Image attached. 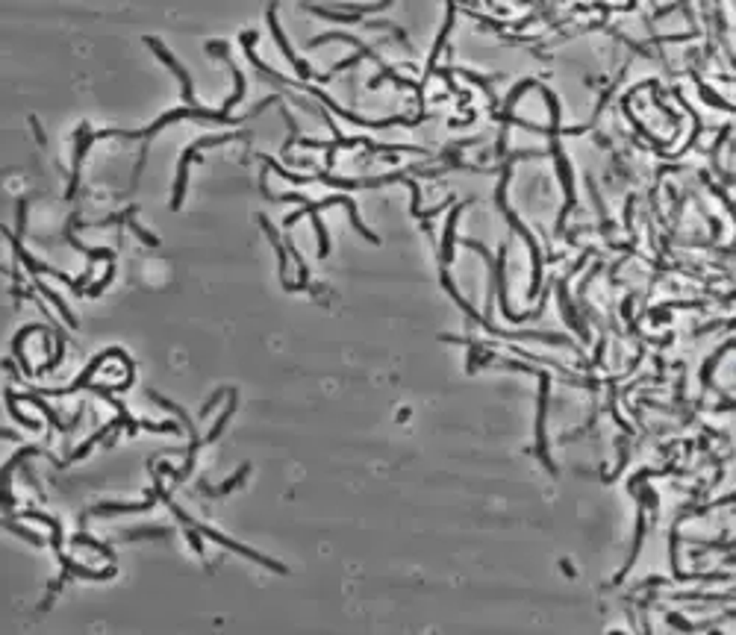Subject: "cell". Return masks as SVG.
Listing matches in <instances>:
<instances>
[{"instance_id":"6da1fadb","label":"cell","mask_w":736,"mask_h":635,"mask_svg":"<svg viewBox=\"0 0 736 635\" xmlns=\"http://www.w3.org/2000/svg\"><path fill=\"white\" fill-rule=\"evenodd\" d=\"M151 47H154V51L159 53V59L165 62V65H168V68H171L174 74H177V77H180V83H183V97H186V101H192V80H189V74H186V71H183V68L177 65V62H174V56H171V53H168V51H165V47H162V44L151 42Z\"/></svg>"},{"instance_id":"7a4b0ae2","label":"cell","mask_w":736,"mask_h":635,"mask_svg":"<svg viewBox=\"0 0 736 635\" xmlns=\"http://www.w3.org/2000/svg\"><path fill=\"white\" fill-rule=\"evenodd\" d=\"M268 21H271V30H274V35H277V44L283 47V53L289 56V62H292V65L297 68V74H301V77H309V68L304 65L301 59L295 56V51H292V47H289V42H286V35L280 33V27H277V18H274V6H271V12H268Z\"/></svg>"},{"instance_id":"3957f363","label":"cell","mask_w":736,"mask_h":635,"mask_svg":"<svg viewBox=\"0 0 736 635\" xmlns=\"http://www.w3.org/2000/svg\"><path fill=\"white\" fill-rule=\"evenodd\" d=\"M701 97H704V101H707V103H713V106H719V109H728V112L733 109V106H730L728 101H721V97H719L716 92H710V89H707V85H704V83H701Z\"/></svg>"}]
</instances>
